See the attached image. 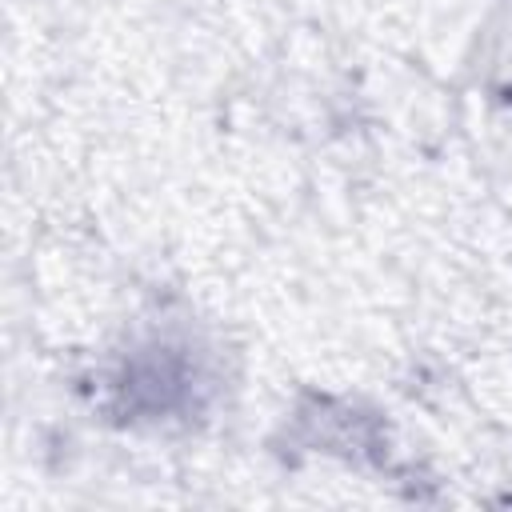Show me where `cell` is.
<instances>
[{"instance_id": "6da1fadb", "label": "cell", "mask_w": 512, "mask_h": 512, "mask_svg": "<svg viewBox=\"0 0 512 512\" xmlns=\"http://www.w3.org/2000/svg\"><path fill=\"white\" fill-rule=\"evenodd\" d=\"M508 96H512V92H508Z\"/></svg>"}]
</instances>
